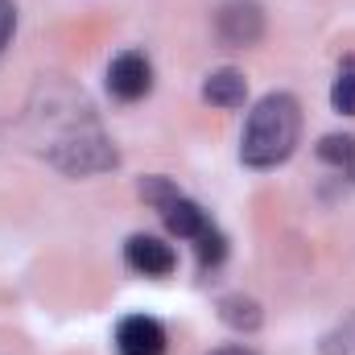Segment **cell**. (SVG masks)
I'll return each instance as SVG.
<instances>
[{"label": "cell", "mask_w": 355, "mask_h": 355, "mask_svg": "<svg viewBox=\"0 0 355 355\" xmlns=\"http://www.w3.org/2000/svg\"><path fill=\"white\" fill-rule=\"evenodd\" d=\"M302 141V103L289 91H268L252 103L240 132V162L248 170H277Z\"/></svg>", "instance_id": "obj_1"}, {"label": "cell", "mask_w": 355, "mask_h": 355, "mask_svg": "<svg viewBox=\"0 0 355 355\" xmlns=\"http://www.w3.org/2000/svg\"><path fill=\"white\" fill-rule=\"evenodd\" d=\"M215 37L227 50H248L265 37V12L257 0H223L215 8Z\"/></svg>", "instance_id": "obj_3"}, {"label": "cell", "mask_w": 355, "mask_h": 355, "mask_svg": "<svg viewBox=\"0 0 355 355\" xmlns=\"http://www.w3.org/2000/svg\"><path fill=\"white\" fill-rule=\"evenodd\" d=\"M207 355H261V352H252L244 343H232V347H215V352H207Z\"/></svg>", "instance_id": "obj_13"}, {"label": "cell", "mask_w": 355, "mask_h": 355, "mask_svg": "<svg viewBox=\"0 0 355 355\" xmlns=\"http://www.w3.org/2000/svg\"><path fill=\"white\" fill-rule=\"evenodd\" d=\"M12 33H17V4L12 0H0V58H4Z\"/></svg>", "instance_id": "obj_12"}, {"label": "cell", "mask_w": 355, "mask_h": 355, "mask_svg": "<svg viewBox=\"0 0 355 355\" xmlns=\"http://www.w3.org/2000/svg\"><path fill=\"white\" fill-rule=\"evenodd\" d=\"M314 153H318L322 166H331L335 174H343L355 182V137H347V132H327L314 145Z\"/></svg>", "instance_id": "obj_9"}, {"label": "cell", "mask_w": 355, "mask_h": 355, "mask_svg": "<svg viewBox=\"0 0 355 355\" xmlns=\"http://www.w3.org/2000/svg\"><path fill=\"white\" fill-rule=\"evenodd\" d=\"M202 99L215 103V107H223V112L244 107V99H248V79H244V71H236V67L211 71V75L202 79Z\"/></svg>", "instance_id": "obj_7"}, {"label": "cell", "mask_w": 355, "mask_h": 355, "mask_svg": "<svg viewBox=\"0 0 355 355\" xmlns=\"http://www.w3.org/2000/svg\"><path fill=\"white\" fill-rule=\"evenodd\" d=\"M87 112H91V107H83L79 116H71V120H67V128H62V132H54V137H50V145H46V162H50L54 170H62L67 178L107 174V170H116V166H120L116 145L107 141V132L91 120Z\"/></svg>", "instance_id": "obj_2"}, {"label": "cell", "mask_w": 355, "mask_h": 355, "mask_svg": "<svg viewBox=\"0 0 355 355\" xmlns=\"http://www.w3.org/2000/svg\"><path fill=\"white\" fill-rule=\"evenodd\" d=\"M331 107L339 116H355V58H343V67L331 83Z\"/></svg>", "instance_id": "obj_10"}, {"label": "cell", "mask_w": 355, "mask_h": 355, "mask_svg": "<svg viewBox=\"0 0 355 355\" xmlns=\"http://www.w3.org/2000/svg\"><path fill=\"white\" fill-rule=\"evenodd\" d=\"M219 318H223V327H232V331H240V335H252V331H261V322H265L261 306H257L252 297H244V293L219 297Z\"/></svg>", "instance_id": "obj_8"}, {"label": "cell", "mask_w": 355, "mask_h": 355, "mask_svg": "<svg viewBox=\"0 0 355 355\" xmlns=\"http://www.w3.org/2000/svg\"><path fill=\"white\" fill-rule=\"evenodd\" d=\"M124 265L132 272H141V277H170L178 268V252L174 244H166L162 236L137 232V236L124 240Z\"/></svg>", "instance_id": "obj_5"}, {"label": "cell", "mask_w": 355, "mask_h": 355, "mask_svg": "<svg viewBox=\"0 0 355 355\" xmlns=\"http://www.w3.org/2000/svg\"><path fill=\"white\" fill-rule=\"evenodd\" d=\"M318 355H355V310L318 339Z\"/></svg>", "instance_id": "obj_11"}, {"label": "cell", "mask_w": 355, "mask_h": 355, "mask_svg": "<svg viewBox=\"0 0 355 355\" xmlns=\"http://www.w3.org/2000/svg\"><path fill=\"white\" fill-rule=\"evenodd\" d=\"M170 339L153 314H128L116 322V352L120 355H166Z\"/></svg>", "instance_id": "obj_6"}, {"label": "cell", "mask_w": 355, "mask_h": 355, "mask_svg": "<svg viewBox=\"0 0 355 355\" xmlns=\"http://www.w3.org/2000/svg\"><path fill=\"white\" fill-rule=\"evenodd\" d=\"M107 91L120 103H137L153 91V62L145 58V50H120L107 62Z\"/></svg>", "instance_id": "obj_4"}]
</instances>
